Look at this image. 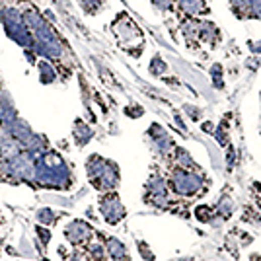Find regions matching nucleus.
Instances as JSON below:
<instances>
[{
	"label": "nucleus",
	"mask_w": 261,
	"mask_h": 261,
	"mask_svg": "<svg viewBox=\"0 0 261 261\" xmlns=\"http://www.w3.org/2000/svg\"><path fill=\"white\" fill-rule=\"evenodd\" d=\"M251 6V0H232V8L236 16H244Z\"/></svg>",
	"instance_id": "nucleus-5"
},
{
	"label": "nucleus",
	"mask_w": 261,
	"mask_h": 261,
	"mask_svg": "<svg viewBox=\"0 0 261 261\" xmlns=\"http://www.w3.org/2000/svg\"><path fill=\"white\" fill-rule=\"evenodd\" d=\"M247 16L261 20V0H251V6H249V10H247Z\"/></svg>",
	"instance_id": "nucleus-9"
},
{
	"label": "nucleus",
	"mask_w": 261,
	"mask_h": 261,
	"mask_svg": "<svg viewBox=\"0 0 261 261\" xmlns=\"http://www.w3.org/2000/svg\"><path fill=\"white\" fill-rule=\"evenodd\" d=\"M183 35L185 37H197L199 35V22H187L183 26Z\"/></svg>",
	"instance_id": "nucleus-8"
},
{
	"label": "nucleus",
	"mask_w": 261,
	"mask_h": 261,
	"mask_svg": "<svg viewBox=\"0 0 261 261\" xmlns=\"http://www.w3.org/2000/svg\"><path fill=\"white\" fill-rule=\"evenodd\" d=\"M74 135H76L78 143L82 145V143H86L88 139L92 137V130L88 129V127H82V123H76V130H74Z\"/></svg>",
	"instance_id": "nucleus-6"
},
{
	"label": "nucleus",
	"mask_w": 261,
	"mask_h": 261,
	"mask_svg": "<svg viewBox=\"0 0 261 261\" xmlns=\"http://www.w3.org/2000/svg\"><path fill=\"white\" fill-rule=\"evenodd\" d=\"M179 6H181V10H185L187 14H201V12L207 10L203 0H179Z\"/></svg>",
	"instance_id": "nucleus-3"
},
{
	"label": "nucleus",
	"mask_w": 261,
	"mask_h": 261,
	"mask_svg": "<svg viewBox=\"0 0 261 261\" xmlns=\"http://www.w3.org/2000/svg\"><path fill=\"white\" fill-rule=\"evenodd\" d=\"M160 71H162V73L166 71V62H164V60H162L160 57H154V58H152V62H150V73L158 74Z\"/></svg>",
	"instance_id": "nucleus-10"
},
{
	"label": "nucleus",
	"mask_w": 261,
	"mask_h": 261,
	"mask_svg": "<svg viewBox=\"0 0 261 261\" xmlns=\"http://www.w3.org/2000/svg\"><path fill=\"white\" fill-rule=\"evenodd\" d=\"M152 4H154L158 10H162V12H166V10L170 8V0H152Z\"/></svg>",
	"instance_id": "nucleus-11"
},
{
	"label": "nucleus",
	"mask_w": 261,
	"mask_h": 261,
	"mask_svg": "<svg viewBox=\"0 0 261 261\" xmlns=\"http://www.w3.org/2000/svg\"><path fill=\"white\" fill-rule=\"evenodd\" d=\"M39 74H41V82H49V80L55 78V71H53L47 62H41V64H39Z\"/></svg>",
	"instance_id": "nucleus-7"
},
{
	"label": "nucleus",
	"mask_w": 261,
	"mask_h": 261,
	"mask_svg": "<svg viewBox=\"0 0 261 261\" xmlns=\"http://www.w3.org/2000/svg\"><path fill=\"white\" fill-rule=\"evenodd\" d=\"M174 189L177 193H185V195H191L193 191L201 187V177L193 174H185V172H175L174 174Z\"/></svg>",
	"instance_id": "nucleus-1"
},
{
	"label": "nucleus",
	"mask_w": 261,
	"mask_h": 261,
	"mask_svg": "<svg viewBox=\"0 0 261 261\" xmlns=\"http://www.w3.org/2000/svg\"><path fill=\"white\" fill-rule=\"evenodd\" d=\"M249 47H251L253 53H261V41H257V43H249Z\"/></svg>",
	"instance_id": "nucleus-12"
},
{
	"label": "nucleus",
	"mask_w": 261,
	"mask_h": 261,
	"mask_svg": "<svg viewBox=\"0 0 261 261\" xmlns=\"http://www.w3.org/2000/svg\"><path fill=\"white\" fill-rule=\"evenodd\" d=\"M123 20L125 22H119V24H113V31L117 33V37H119V41L121 43H127V41H130V45H133V41H137L139 37H141V31L137 29V26L133 24V20H127V16L123 14Z\"/></svg>",
	"instance_id": "nucleus-2"
},
{
	"label": "nucleus",
	"mask_w": 261,
	"mask_h": 261,
	"mask_svg": "<svg viewBox=\"0 0 261 261\" xmlns=\"http://www.w3.org/2000/svg\"><path fill=\"white\" fill-rule=\"evenodd\" d=\"M199 37H201L203 41L215 39V37H218V29L215 28L213 22H201V24H199Z\"/></svg>",
	"instance_id": "nucleus-4"
}]
</instances>
